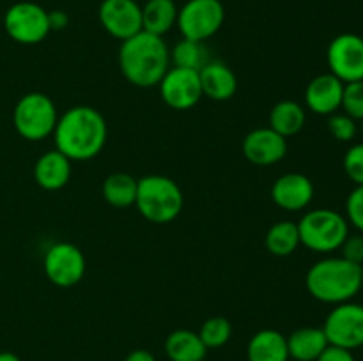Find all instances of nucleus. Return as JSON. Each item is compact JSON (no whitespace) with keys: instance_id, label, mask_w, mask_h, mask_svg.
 Returning <instances> with one entry per match:
<instances>
[{"instance_id":"7c9ffc66","label":"nucleus","mask_w":363,"mask_h":361,"mask_svg":"<svg viewBox=\"0 0 363 361\" xmlns=\"http://www.w3.org/2000/svg\"><path fill=\"white\" fill-rule=\"evenodd\" d=\"M346 219L350 225L363 234V184L354 186V190L347 195Z\"/></svg>"},{"instance_id":"bb28decb","label":"nucleus","mask_w":363,"mask_h":361,"mask_svg":"<svg viewBox=\"0 0 363 361\" xmlns=\"http://www.w3.org/2000/svg\"><path fill=\"white\" fill-rule=\"evenodd\" d=\"M199 336L208 349H218L230 340L233 326L225 317H211L202 324Z\"/></svg>"},{"instance_id":"e433bc0d","label":"nucleus","mask_w":363,"mask_h":361,"mask_svg":"<svg viewBox=\"0 0 363 361\" xmlns=\"http://www.w3.org/2000/svg\"><path fill=\"white\" fill-rule=\"evenodd\" d=\"M360 280H362V290H363V264L360 265Z\"/></svg>"},{"instance_id":"cd10ccee","label":"nucleus","mask_w":363,"mask_h":361,"mask_svg":"<svg viewBox=\"0 0 363 361\" xmlns=\"http://www.w3.org/2000/svg\"><path fill=\"white\" fill-rule=\"evenodd\" d=\"M340 108L344 110L346 115L353 117L354 120L363 119V80L344 84Z\"/></svg>"},{"instance_id":"412c9836","label":"nucleus","mask_w":363,"mask_h":361,"mask_svg":"<svg viewBox=\"0 0 363 361\" xmlns=\"http://www.w3.org/2000/svg\"><path fill=\"white\" fill-rule=\"evenodd\" d=\"M165 353L170 361H204L208 347L199 333L190 329H176L165 340Z\"/></svg>"},{"instance_id":"aec40b11","label":"nucleus","mask_w":363,"mask_h":361,"mask_svg":"<svg viewBox=\"0 0 363 361\" xmlns=\"http://www.w3.org/2000/svg\"><path fill=\"white\" fill-rule=\"evenodd\" d=\"M328 345L323 328H300L287 336L289 357L296 361H315Z\"/></svg>"},{"instance_id":"dca6fc26","label":"nucleus","mask_w":363,"mask_h":361,"mask_svg":"<svg viewBox=\"0 0 363 361\" xmlns=\"http://www.w3.org/2000/svg\"><path fill=\"white\" fill-rule=\"evenodd\" d=\"M344 81L332 73L319 74L305 88V105L315 115H332L342 105Z\"/></svg>"},{"instance_id":"f3484780","label":"nucleus","mask_w":363,"mask_h":361,"mask_svg":"<svg viewBox=\"0 0 363 361\" xmlns=\"http://www.w3.org/2000/svg\"><path fill=\"white\" fill-rule=\"evenodd\" d=\"M199 78H201L202 94L208 96L213 101H227L238 91L236 74L227 64L220 60H209L199 71Z\"/></svg>"},{"instance_id":"4c0bfd02","label":"nucleus","mask_w":363,"mask_h":361,"mask_svg":"<svg viewBox=\"0 0 363 361\" xmlns=\"http://www.w3.org/2000/svg\"><path fill=\"white\" fill-rule=\"evenodd\" d=\"M360 122H362V124H360V131H362V134H363V119L360 120Z\"/></svg>"},{"instance_id":"4468645a","label":"nucleus","mask_w":363,"mask_h":361,"mask_svg":"<svg viewBox=\"0 0 363 361\" xmlns=\"http://www.w3.org/2000/svg\"><path fill=\"white\" fill-rule=\"evenodd\" d=\"M243 154L252 165H275L286 158L287 138L273 131L272 127H257L245 137Z\"/></svg>"},{"instance_id":"f8f14e48","label":"nucleus","mask_w":363,"mask_h":361,"mask_svg":"<svg viewBox=\"0 0 363 361\" xmlns=\"http://www.w3.org/2000/svg\"><path fill=\"white\" fill-rule=\"evenodd\" d=\"M163 103L174 110H190L201 101L202 87L199 71L170 67L158 84Z\"/></svg>"},{"instance_id":"4be33fe9","label":"nucleus","mask_w":363,"mask_h":361,"mask_svg":"<svg viewBox=\"0 0 363 361\" xmlns=\"http://www.w3.org/2000/svg\"><path fill=\"white\" fill-rule=\"evenodd\" d=\"M177 13L174 0H147L142 7V30L163 38L177 23Z\"/></svg>"},{"instance_id":"393cba45","label":"nucleus","mask_w":363,"mask_h":361,"mask_svg":"<svg viewBox=\"0 0 363 361\" xmlns=\"http://www.w3.org/2000/svg\"><path fill=\"white\" fill-rule=\"evenodd\" d=\"M266 248L275 257H289L300 246V232L294 222H277L266 234Z\"/></svg>"},{"instance_id":"c756f323","label":"nucleus","mask_w":363,"mask_h":361,"mask_svg":"<svg viewBox=\"0 0 363 361\" xmlns=\"http://www.w3.org/2000/svg\"><path fill=\"white\" fill-rule=\"evenodd\" d=\"M342 166L346 176L353 180L357 186L363 184V142L351 145L346 151L342 159Z\"/></svg>"},{"instance_id":"7ed1b4c3","label":"nucleus","mask_w":363,"mask_h":361,"mask_svg":"<svg viewBox=\"0 0 363 361\" xmlns=\"http://www.w3.org/2000/svg\"><path fill=\"white\" fill-rule=\"evenodd\" d=\"M305 285L308 294L321 303H347L362 290L360 265L342 257L321 258L308 269Z\"/></svg>"},{"instance_id":"6e6552de","label":"nucleus","mask_w":363,"mask_h":361,"mask_svg":"<svg viewBox=\"0 0 363 361\" xmlns=\"http://www.w3.org/2000/svg\"><path fill=\"white\" fill-rule=\"evenodd\" d=\"M4 28L20 45H38L50 34V14L34 2L13 4L4 14Z\"/></svg>"},{"instance_id":"a878e982","label":"nucleus","mask_w":363,"mask_h":361,"mask_svg":"<svg viewBox=\"0 0 363 361\" xmlns=\"http://www.w3.org/2000/svg\"><path fill=\"white\" fill-rule=\"evenodd\" d=\"M170 62L174 64V67L201 71L209 62V59L206 55V48L202 42L183 39L170 52Z\"/></svg>"},{"instance_id":"ddd939ff","label":"nucleus","mask_w":363,"mask_h":361,"mask_svg":"<svg viewBox=\"0 0 363 361\" xmlns=\"http://www.w3.org/2000/svg\"><path fill=\"white\" fill-rule=\"evenodd\" d=\"M98 16L103 28L121 41L142 30V7L135 0H103Z\"/></svg>"},{"instance_id":"9b49d317","label":"nucleus","mask_w":363,"mask_h":361,"mask_svg":"<svg viewBox=\"0 0 363 361\" xmlns=\"http://www.w3.org/2000/svg\"><path fill=\"white\" fill-rule=\"evenodd\" d=\"M46 278L57 287H73L85 275V257L78 246L71 243H57L45 255Z\"/></svg>"},{"instance_id":"c9c22d12","label":"nucleus","mask_w":363,"mask_h":361,"mask_svg":"<svg viewBox=\"0 0 363 361\" xmlns=\"http://www.w3.org/2000/svg\"><path fill=\"white\" fill-rule=\"evenodd\" d=\"M0 361H21V360L14 353H9V350H4V353H0Z\"/></svg>"},{"instance_id":"b1692460","label":"nucleus","mask_w":363,"mask_h":361,"mask_svg":"<svg viewBox=\"0 0 363 361\" xmlns=\"http://www.w3.org/2000/svg\"><path fill=\"white\" fill-rule=\"evenodd\" d=\"M137 188L138 180L135 177H131L130 173L117 172L112 173L105 179L101 188L103 198L108 202L113 207H130L135 205V198H137Z\"/></svg>"},{"instance_id":"9d476101","label":"nucleus","mask_w":363,"mask_h":361,"mask_svg":"<svg viewBox=\"0 0 363 361\" xmlns=\"http://www.w3.org/2000/svg\"><path fill=\"white\" fill-rule=\"evenodd\" d=\"M330 73L344 84L363 80V38L358 34H340L332 39L326 50Z\"/></svg>"},{"instance_id":"6ab92c4d","label":"nucleus","mask_w":363,"mask_h":361,"mask_svg":"<svg viewBox=\"0 0 363 361\" xmlns=\"http://www.w3.org/2000/svg\"><path fill=\"white\" fill-rule=\"evenodd\" d=\"M248 361H287V338L277 329H261L247 345Z\"/></svg>"},{"instance_id":"a211bd4d","label":"nucleus","mask_w":363,"mask_h":361,"mask_svg":"<svg viewBox=\"0 0 363 361\" xmlns=\"http://www.w3.org/2000/svg\"><path fill=\"white\" fill-rule=\"evenodd\" d=\"M34 179L46 191L62 190L71 179V159L57 149L45 152L34 165Z\"/></svg>"},{"instance_id":"5701e85b","label":"nucleus","mask_w":363,"mask_h":361,"mask_svg":"<svg viewBox=\"0 0 363 361\" xmlns=\"http://www.w3.org/2000/svg\"><path fill=\"white\" fill-rule=\"evenodd\" d=\"M305 120H307L305 108L300 103L291 101V99L279 101L269 112V127L282 134L284 138L300 133L305 126Z\"/></svg>"},{"instance_id":"72a5a7b5","label":"nucleus","mask_w":363,"mask_h":361,"mask_svg":"<svg viewBox=\"0 0 363 361\" xmlns=\"http://www.w3.org/2000/svg\"><path fill=\"white\" fill-rule=\"evenodd\" d=\"M50 14V27L52 30H59V28H64L67 25V14L62 13V11H53Z\"/></svg>"},{"instance_id":"39448f33","label":"nucleus","mask_w":363,"mask_h":361,"mask_svg":"<svg viewBox=\"0 0 363 361\" xmlns=\"http://www.w3.org/2000/svg\"><path fill=\"white\" fill-rule=\"evenodd\" d=\"M300 244L315 253H332L340 250L350 236V223L346 216L333 209H312L296 223Z\"/></svg>"},{"instance_id":"473e14b6","label":"nucleus","mask_w":363,"mask_h":361,"mask_svg":"<svg viewBox=\"0 0 363 361\" xmlns=\"http://www.w3.org/2000/svg\"><path fill=\"white\" fill-rule=\"evenodd\" d=\"M315 361H357V360H354L351 350L342 349V347L328 345Z\"/></svg>"},{"instance_id":"423d86ee","label":"nucleus","mask_w":363,"mask_h":361,"mask_svg":"<svg viewBox=\"0 0 363 361\" xmlns=\"http://www.w3.org/2000/svg\"><path fill=\"white\" fill-rule=\"evenodd\" d=\"M57 120L55 103L43 92H28L14 106V127L25 140L39 142L48 138L55 131Z\"/></svg>"},{"instance_id":"2f4dec72","label":"nucleus","mask_w":363,"mask_h":361,"mask_svg":"<svg viewBox=\"0 0 363 361\" xmlns=\"http://www.w3.org/2000/svg\"><path fill=\"white\" fill-rule=\"evenodd\" d=\"M340 257L346 260L353 262V264L362 265L363 264V234H357V236H347L346 241L340 246Z\"/></svg>"},{"instance_id":"c85d7f7f","label":"nucleus","mask_w":363,"mask_h":361,"mask_svg":"<svg viewBox=\"0 0 363 361\" xmlns=\"http://www.w3.org/2000/svg\"><path fill=\"white\" fill-rule=\"evenodd\" d=\"M328 131L332 133L333 138L339 142H351L358 133V120L353 117L346 115V113H332L328 115Z\"/></svg>"},{"instance_id":"f704fd0d","label":"nucleus","mask_w":363,"mask_h":361,"mask_svg":"<svg viewBox=\"0 0 363 361\" xmlns=\"http://www.w3.org/2000/svg\"><path fill=\"white\" fill-rule=\"evenodd\" d=\"M124 361H156V357L152 356L149 350L145 349H137V350H131L130 354L126 356Z\"/></svg>"},{"instance_id":"2eb2a0df","label":"nucleus","mask_w":363,"mask_h":361,"mask_svg":"<svg viewBox=\"0 0 363 361\" xmlns=\"http://www.w3.org/2000/svg\"><path fill=\"white\" fill-rule=\"evenodd\" d=\"M272 198L280 209L291 212L301 211L308 207L314 198V184L303 173H284L273 183Z\"/></svg>"},{"instance_id":"0eeeda50","label":"nucleus","mask_w":363,"mask_h":361,"mask_svg":"<svg viewBox=\"0 0 363 361\" xmlns=\"http://www.w3.org/2000/svg\"><path fill=\"white\" fill-rule=\"evenodd\" d=\"M225 9L220 0H188L177 13V27L184 39L204 42L222 28Z\"/></svg>"},{"instance_id":"20e7f679","label":"nucleus","mask_w":363,"mask_h":361,"mask_svg":"<svg viewBox=\"0 0 363 361\" xmlns=\"http://www.w3.org/2000/svg\"><path fill=\"white\" fill-rule=\"evenodd\" d=\"M183 191L170 177L145 176L138 179L135 205L147 222L158 225L174 222L183 211Z\"/></svg>"},{"instance_id":"f257e3e1","label":"nucleus","mask_w":363,"mask_h":361,"mask_svg":"<svg viewBox=\"0 0 363 361\" xmlns=\"http://www.w3.org/2000/svg\"><path fill=\"white\" fill-rule=\"evenodd\" d=\"M105 117L92 106H73L57 120L53 138L57 151L71 161H89L103 151L106 144Z\"/></svg>"},{"instance_id":"1a4fd4ad","label":"nucleus","mask_w":363,"mask_h":361,"mask_svg":"<svg viewBox=\"0 0 363 361\" xmlns=\"http://www.w3.org/2000/svg\"><path fill=\"white\" fill-rule=\"evenodd\" d=\"M323 331L330 345L347 350L363 347V304L353 301L335 304L326 315Z\"/></svg>"},{"instance_id":"f03ea898","label":"nucleus","mask_w":363,"mask_h":361,"mask_svg":"<svg viewBox=\"0 0 363 361\" xmlns=\"http://www.w3.org/2000/svg\"><path fill=\"white\" fill-rule=\"evenodd\" d=\"M119 67L135 87H155L170 69V50L162 35L140 30L121 45Z\"/></svg>"}]
</instances>
